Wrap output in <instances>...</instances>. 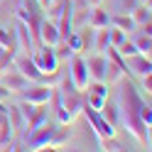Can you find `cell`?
<instances>
[{"mask_svg": "<svg viewBox=\"0 0 152 152\" xmlns=\"http://www.w3.org/2000/svg\"><path fill=\"white\" fill-rule=\"evenodd\" d=\"M12 135H15V130H12V125H10V120H7V113L3 110V113H0V147H7V145H10Z\"/></svg>", "mask_w": 152, "mask_h": 152, "instance_id": "2e32d148", "label": "cell"}, {"mask_svg": "<svg viewBox=\"0 0 152 152\" xmlns=\"http://www.w3.org/2000/svg\"><path fill=\"white\" fill-rule=\"evenodd\" d=\"M125 32H123V30H118V27H110L108 25V42H110V47H118L123 39H125Z\"/></svg>", "mask_w": 152, "mask_h": 152, "instance_id": "cb8c5ba5", "label": "cell"}, {"mask_svg": "<svg viewBox=\"0 0 152 152\" xmlns=\"http://www.w3.org/2000/svg\"><path fill=\"white\" fill-rule=\"evenodd\" d=\"M108 96H101V93H93V91H88L86 93V96H83V101H86V106H91V108H101L103 106V101H106Z\"/></svg>", "mask_w": 152, "mask_h": 152, "instance_id": "603a6c76", "label": "cell"}, {"mask_svg": "<svg viewBox=\"0 0 152 152\" xmlns=\"http://www.w3.org/2000/svg\"><path fill=\"white\" fill-rule=\"evenodd\" d=\"M15 42H17V52L20 54H32L34 52V39H32V34L30 30H27V25L22 20H17L15 22Z\"/></svg>", "mask_w": 152, "mask_h": 152, "instance_id": "52a82bcc", "label": "cell"}, {"mask_svg": "<svg viewBox=\"0 0 152 152\" xmlns=\"http://www.w3.org/2000/svg\"><path fill=\"white\" fill-rule=\"evenodd\" d=\"M88 91L101 93V96H108V86H106V81H93V86H91Z\"/></svg>", "mask_w": 152, "mask_h": 152, "instance_id": "4316f807", "label": "cell"}, {"mask_svg": "<svg viewBox=\"0 0 152 152\" xmlns=\"http://www.w3.org/2000/svg\"><path fill=\"white\" fill-rule=\"evenodd\" d=\"M135 47H137V52L140 54H145V56H150V52H152V34H145V32H140L135 39Z\"/></svg>", "mask_w": 152, "mask_h": 152, "instance_id": "ffe728a7", "label": "cell"}, {"mask_svg": "<svg viewBox=\"0 0 152 152\" xmlns=\"http://www.w3.org/2000/svg\"><path fill=\"white\" fill-rule=\"evenodd\" d=\"M98 113L110 123L113 128L120 125V110H118V103H115V101H108V98H106V101H103V106L98 108Z\"/></svg>", "mask_w": 152, "mask_h": 152, "instance_id": "4fadbf2b", "label": "cell"}, {"mask_svg": "<svg viewBox=\"0 0 152 152\" xmlns=\"http://www.w3.org/2000/svg\"><path fill=\"white\" fill-rule=\"evenodd\" d=\"M120 83V93H118V110H120V125L125 128L140 145L150 147V128L142 123L140 118V106L145 103V98L140 96V91L132 86L130 81H118Z\"/></svg>", "mask_w": 152, "mask_h": 152, "instance_id": "6da1fadb", "label": "cell"}, {"mask_svg": "<svg viewBox=\"0 0 152 152\" xmlns=\"http://www.w3.org/2000/svg\"><path fill=\"white\" fill-rule=\"evenodd\" d=\"M130 17H132V22H135V25L147 22L150 17H152V15H150V5H147V3H137V5L130 10Z\"/></svg>", "mask_w": 152, "mask_h": 152, "instance_id": "e0dca14e", "label": "cell"}, {"mask_svg": "<svg viewBox=\"0 0 152 152\" xmlns=\"http://www.w3.org/2000/svg\"><path fill=\"white\" fill-rule=\"evenodd\" d=\"M86 69H88V79L103 81V76H106V54H103V52L91 54L86 59Z\"/></svg>", "mask_w": 152, "mask_h": 152, "instance_id": "8fae6325", "label": "cell"}, {"mask_svg": "<svg viewBox=\"0 0 152 152\" xmlns=\"http://www.w3.org/2000/svg\"><path fill=\"white\" fill-rule=\"evenodd\" d=\"M5 113H7V120H10L15 135H17V132H22V130H25V118H22V113L17 110V106H10Z\"/></svg>", "mask_w": 152, "mask_h": 152, "instance_id": "ac0fdd59", "label": "cell"}, {"mask_svg": "<svg viewBox=\"0 0 152 152\" xmlns=\"http://www.w3.org/2000/svg\"><path fill=\"white\" fill-rule=\"evenodd\" d=\"M69 76L79 91H83L88 86V69H86V59L83 56H79V54L69 56Z\"/></svg>", "mask_w": 152, "mask_h": 152, "instance_id": "5b68a950", "label": "cell"}, {"mask_svg": "<svg viewBox=\"0 0 152 152\" xmlns=\"http://www.w3.org/2000/svg\"><path fill=\"white\" fill-rule=\"evenodd\" d=\"M52 88L54 86H47V83H30L25 91H20V96H22V101H30L34 106H47L49 96H52Z\"/></svg>", "mask_w": 152, "mask_h": 152, "instance_id": "8992f818", "label": "cell"}, {"mask_svg": "<svg viewBox=\"0 0 152 152\" xmlns=\"http://www.w3.org/2000/svg\"><path fill=\"white\" fill-rule=\"evenodd\" d=\"M125 69H128V74H132V76H147V74H152V61H150V56H145V54H132V56H128L125 59Z\"/></svg>", "mask_w": 152, "mask_h": 152, "instance_id": "ba28073f", "label": "cell"}, {"mask_svg": "<svg viewBox=\"0 0 152 152\" xmlns=\"http://www.w3.org/2000/svg\"><path fill=\"white\" fill-rule=\"evenodd\" d=\"M140 118H142V123H145L147 128L152 125V108H150V103H147V101L140 106Z\"/></svg>", "mask_w": 152, "mask_h": 152, "instance_id": "d4e9b609", "label": "cell"}, {"mask_svg": "<svg viewBox=\"0 0 152 152\" xmlns=\"http://www.w3.org/2000/svg\"><path fill=\"white\" fill-rule=\"evenodd\" d=\"M108 12L106 10H101V5H96V7H91L88 10V22L86 25H91L93 30H98V27H108Z\"/></svg>", "mask_w": 152, "mask_h": 152, "instance_id": "9a60e30c", "label": "cell"}, {"mask_svg": "<svg viewBox=\"0 0 152 152\" xmlns=\"http://www.w3.org/2000/svg\"><path fill=\"white\" fill-rule=\"evenodd\" d=\"M61 39H59V27H56L54 20L44 17L42 25H39V44H49V47H56Z\"/></svg>", "mask_w": 152, "mask_h": 152, "instance_id": "9c48e42d", "label": "cell"}, {"mask_svg": "<svg viewBox=\"0 0 152 152\" xmlns=\"http://www.w3.org/2000/svg\"><path fill=\"white\" fill-rule=\"evenodd\" d=\"M0 47H5V49H12V52H17L15 30H3V27H0Z\"/></svg>", "mask_w": 152, "mask_h": 152, "instance_id": "44dd1931", "label": "cell"}, {"mask_svg": "<svg viewBox=\"0 0 152 152\" xmlns=\"http://www.w3.org/2000/svg\"><path fill=\"white\" fill-rule=\"evenodd\" d=\"M81 115H86V120H88V128H93V132L98 135V140H113V137H115V128H113V125H110V123L101 115V113H98L96 108L83 106Z\"/></svg>", "mask_w": 152, "mask_h": 152, "instance_id": "3957f363", "label": "cell"}, {"mask_svg": "<svg viewBox=\"0 0 152 152\" xmlns=\"http://www.w3.org/2000/svg\"><path fill=\"white\" fill-rule=\"evenodd\" d=\"M101 3H103V0H88V5H91V7H96V5H101Z\"/></svg>", "mask_w": 152, "mask_h": 152, "instance_id": "f1b7e54d", "label": "cell"}, {"mask_svg": "<svg viewBox=\"0 0 152 152\" xmlns=\"http://www.w3.org/2000/svg\"><path fill=\"white\" fill-rule=\"evenodd\" d=\"M56 125H59L56 120H47L44 125H39V128L22 132V135H25V140L20 142L22 150H47V147H49L52 135H54V130H56Z\"/></svg>", "mask_w": 152, "mask_h": 152, "instance_id": "7a4b0ae2", "label": "cell"}, {"mask_svg": "<svg viewBox=\"0 0 152 152\" xmlns=\"http://www.w3.org/2000/svg\"><path fill=\"white\" fill-rule=\"evenodd\" d=\"M120 79H125V69H123L120 64H115L113 59H108V56H106V76H103V81H106L108 86H110V83L115 86Z\"/></svg>", "mask_w": 152, "mask_h": 152, "instance_id": "5bb4252c", "label": "cell"}, {"mask_svg": "<svg viewBox=\"0 0 152 152\" xmlns=\"http://www.w3.org/2000/svg\"><path fill=\"white\" fill-rule=\"evenodd\" d=\"M137 5V0H115V10L118 12H130Z\"/></svg>", "mask_w": 152, "mask_h": 152, "instance_id": "484cf974", "label": "cell"}, {"mask_svg": "<svg viewBox=\"0 0 152 152\" xmlns=\"http://www.w3.org/2000/svg\"><path fill=\"white\" fill-rule=\"evenodd\" d=\"M0 74H3V71H0ZM0 83H3V86H5L7 91H10V93H15V91L20 93V91H25L27 86H30L32 81L27 79V76H22L20 71L15 69V71H7V74H3V81H0Z\"/></svg>", "mask_w": 152, "mask_h": 152, "instance_id": "30bf717a", "label": "cell"}, {"mask_svg": "<svg viewBox=\"0 0 152 152\" xmlns=\"http://www.w3.org/2000/svg\"><path fill=\"white\" fill-rule=\"evenodd\" d=\"M7 96H10V91H7V88L3 86V83H0V101H5Z\"/></svg>", "mask_w": 152, "mask_h": 152, "instance_id": "83f0119b", "label": "cell"}, {"mask_svg": "<svg viewBox=\"0 0 152 152\" xmlns=\"http://www.w3.org/2000/svg\"><path fill=\"white\" fill-rule=\"evenodd\" d=\"M108 25H110V27H118V30H123L125 34H130V32H135V30H137V25L132 22L130 12H115V15H110V17H108Z\"/></svg>", "mask_w": 152, "mask_h": 152, "instance_id": "7c38bea8", "label": "cell"}, {"mask_svg": "<svg viewBox=\"0 0 152 152\" xmlns=\"http://www.w3.org/2000/svg\"><path fill=\"white\" fill-rule=\"evenodd\" d=\"M0 3H3V0H0Z\"/></svg>", "mask_w": 152, "mask_h": 152, "instance_id": "1f68e13d", "label": "cell"}, {"mask_svg": "<svg viewBox=\"0 0 152 152\" xmlns=\"http://www.w3.org/2000/svg\"><path fill=\"white\" fill-rule=\"evenodd\" d=\"M49 3H59V0H49Z\"/></svg>", "mask_w": 152, "mask_h": 152, "instance_id": "4dcf8cb0", "label": "cell"}, {"mask_svg": "<svg viewBox=\"0 0 152 152\" xmlns=\"http://www.w3.org/2000/svg\"><path fill=\"white\" fill-rule=\"evenodd\" d=\"M150 93H152V74L140 76V96L150 103Z\"/></svg>", "mask_w": 152, "mask_h": 152, "instance_id": "7402d4cb", "label": "cell"}, {"mask_svg": "<svg viewBox=\"0 0 152 152\" xmlns=\"http://www.w3.org/2000/svg\"><path fill=\"white\" fill-rule=\"evenodd\" d=\"M137 3H147V5H150V0H137Z\"/></svg>", "mask_w": 152, "mask_h": 152, "instance_id": "f546056e", "label": "cell"}, {"mask_svg": "<svg viewBox=\"0 0 152 152\" xmlns=\"http://www.w3.org/2000/svg\"><path fill=\"white\" fill-rule=\"evenodd\" d=\"M30 56H32V61L37 64V69H39L42 74H52V71L59 69L56 52H54V47H49V44H37Z\"/></svg>", "mask_w": 152, "mask_h": 152, "instance_id": "277c9868", "label": "cell"}, {"mask_svg": "<svg viewBox=\"0 0 152 152\" xmlns=\"http://www.w3.org/2000/svg\"><path fill=\"white\" fill-rule=\"evenodd\" d=\"M108 27H98V30H93V49L96 52H106L108 47Z\"/></svg>", "mask_w": 152, "mask_h": 152, "instance_id": "d6986e66", "label": "cell"}]
</instances>
